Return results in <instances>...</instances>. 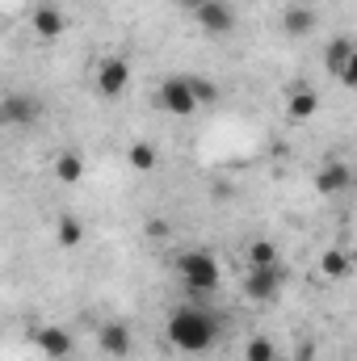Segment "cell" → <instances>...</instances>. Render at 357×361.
Returning <instances> with one entry per match:
<instances>
[{
	"instance_id": "cell-1",
	"label": "cell",
	"mask_w": 357,
	"mask_h": 361,
	"mask_svg": "<svg viewBox=\"0 0 357 361\" xmlns=\"http://www.w3.org/2000/svg\"><path fill=\"white\" fill-rule=\"evenodd\" d=\"M214 336H219V324L210 319V311H202V307H177L173 315H169V341H173V349L181 353H206L210 345H214Z\"/></svg>"
},
{
	"instance_id": "cell-2",
	"label": "cell",
	"mask_w": 357,
	"mask_h": 361,
	"mask_svg": "<svg viewBox=\"0 0 357 361\" xmlns=\"http://www.w3.org/2000/svg\"><path fill=\"white\" fill-rule=\"evenodd\" d=\"M177 273H181V281H185V290H193V294H214L219 281H223L219 261H214L210 252H202V248L181 252L177 257Z\"/></svg>"
},
{
	"instance_id": "cell-3",
	"label": "cell",
	"mask_w": 357,
	"mask_h": 361,
	"mask_svg": "<svg viewBox=\"0 0 357 361\" xmlns=\"http://www.w3.org/2000/svg\"><path fill=\"white\" fill-rule=\"evenodd\" d=\"M156 105H160L164 114H173V118H193V114L202 109L198 97H193V89H189V76H169V80H160Z\"/></svg>"
},
{
	"instance_id": "cell-4",
	"label": "cell",
	"mask_w": 357,
	"mask_h": 361,
	"mask_svg": "<svg viewBox=\"0 0 357 361\" xmlns=\"http://www.w3.org/2000/svg\"><path fill=\"white\" fill-rule=\"evenodd\" d=\"M92 80H97V92H101V97H122V92L131 89V63H126L122 55H105V59L97 63Z\"/></svg>"
},
{
	"instance_id": "cell-5",
	"label": "cell",
	"mask_w": 357,
	"mask_h": 361,
	"mask_svg": "<svg viewBox=\"0 0 357 361\" xmlns=\"http://www.w3.org/2000/svg\"><path fill=\"white\" fill-rule=\"evenodd\" d=\"M97 349H101L105 357H126V353L135 349L131 324H126V319H105V324L97 328Z\"/></svg>"
},
{
	"instance_id": "cell-6",
	"label": "cell",
	"mask_w": 357,
	"mask_h": 361,
	"mask_svg": "<svg viewBox=\"0 0 357 361\" xmlns=\"http://www.w3.org/2000/svg\"><path fill=\"white\" fill-rule=\"evenodd\" d=\"M38 114H42V105H38L30 92H8V97L0 101V122H4V126H34Z\"/></svg>"
},
{
	"instance_id": "cell-7",
	"label": "cell",
	"mask_w": 357,
	"mask_h": 361,
	"mask_svg": "<svg viewBox=\"0 0 357 361\" xmlns=\"http://www.w3.org/2000/svg\"><path fill=\"white\" fill-rule=\"evenodd\" d=\"M193 17L206 34H231L236 30V8L223 4V0H206L202 8H193Z\"/></svg>"
},
{
	"instance_id": "cell-8",
	"label": "cell",
	"mask_w": 357,
	"mask_h": 361,
	"mask_svg": "<svg viewBox=\"0 0 357 361\" xmlns=\"http://www.w3.org/2000/svg\"><path fill=\"white\" fill-rule=\"evenodd\" d=\"M277 290H282V269H277V265L248 269V277H244V294H248L253 302H269V298H277Z\"/></svg>"
},
{
	"instance_id": "cell-9",
	"label": "cell",
	"mask_w": 357,
	"mask_h": 361,
	"mask_svg": "<svg viewBox=\"0 0 357 361\" xmlns=\"http://www.w3.org/2000/svg\"><path fill=\"white\" fill-rule=\"evenodd\" d=\"M30 25H34V34H38L42 42H55V38L68 30V17H63L59 4H38V8L30 13Z\"/></svg>"
},
{
	"instance_id": "cell-10",
	"label": "cell",
	"mask_w": 357,
	"mask_h": 361,
	"mask_svg": "<svg viewBox=\"0 0 357 361\" xmlns=\"http://www.w3.org/2000/svg\"><path fill=\"white\" fill-rule=\"evenodd\" d=\"M353 59H357V42L349 34H337V38L324 47V68H328V76H341Z\"/></svg>"
},
{
	"instance_id": "cell-11",
	"label": "cell",
	"mask_w": 357,
	"mask_h": 361,
	"mask_svg": "<svg viewBox=\"0 0 357 361\" xmlns=\"http://www.w3.org/2000/svg\"><path fill=\"white\" fill-rule=\"evenodd\" d=\"M38 349L47 353V357H55V361H63V357H72V349H76V341H72V332L68 328H59V324H51V328H42L38 336Z\"/></svg>"
},
{
	"instance_id": "cell-12",
	"label": "cell",
	"mask_w": 357,
	"mask_h": 361,
	"mask_svg": "<svg viewBox=\"0 0 357 361\" xmlns=\"http://www.w3.org/2000/svg\"><path fill=\"white\" fill-rule=\"evenodd\" d=\"M51 173H55V180H59V185H80V180H85V173H89V164H85V156H80L76 147H68V152H59V156H55Z\"/></svg>"
},
{
	"instance_id": "cell-13",
	"label": "cell",
	"mask_w": 357,
	"mask_h": 361,
	"mask_svg": "<svg viewBox=\"0 0 357 361\" xmlns=\"http://www.w3.org/2000/svg\"><path fill=\"white\" fill-rule=\"evenodd\" d=\"M349 180H353V169H349V164H324V169L315 173V189H320L324 197H332V193H345Z\"/></svg>"
},
{
	"instance_id": "cell-14",
	"label": "cell",
	"mask_w": 357,
	"mask_h": 361,
	"mask_svg": "<svg viewBox=\"0 0 357 361\" xmlns=\"http://www.w3.org/2000/svg\"><path fill=\"white\" fill-rule=\"evenodd\" d=\"M286 114H290L294 122H311V118L320 114V92L315 89H294L286 97Z\"/></svg>"
},
{
	"instance_id": "cell-15",
	"label": "cell",
	"mask_w": 357,
	"mask_h": 361,
	"mask_svg": "<svg viewBox=\"0 0 357 361\" xmlns=\"http://www.w3.org/2000/svg\"><path fill=\"white\" fill-rule=\"evenodd\" d=\"M55 244L59 248H80L85 244V223L76 214H59L55 219Z\"/></svg>"
},
{
	"instance_id": "cell-16",
	"label": "cell",
	"mask_w": 357,
	"mask_h": 361,
	"mask_svg": "<svg viewBox=\"0 0 357 361\" xmlns=\"http://www.w3.org/2000/svg\"><path fill=\"white\" fill-rule=\"evenodd\" d=\"M282 30H286L290 38H307V34L315 30V13H311V8H303V4H294V8H286Z\"/></svg>"
},
{
	"instance_id": "cell-17",
	"label": "cell",
	"mask_w": 357,
	"mask_h": 361,
	"mask_svg": "<svg viewBox=\"0 0 357 361\" xmlns=\"http://www.w3.org/2000/svg\"><path fill=\"white\" fill-rule=\"evenodd\" d=\"M126 160H131L135 173H156V169H160V152H156V143H143V139L126 147Z\"/></svg>"
},
{
	"instance_id": "cell-18",
	"label": "cell",
	"mask_w": 357,
	"mask_h": 361,
	"mask_svg": "<svg viewBox=\"0 0 357 361\" xmlns=\"http://www.w3.org/2000/svg\"><path fill=\"white\" fill-rule=\"evenodd\" d=\"M265 265H277V244L273 240H253L248 244V269H265Z\"/></svg>"
},
{
	"instance_id": "cell-19",
	"label": "cell",
	"mask_w": 357,
	"mask_h": 361,
	"mask_svg": "<svg viewBox=\"0 0 357 361\" xmlns=\"http://www.w3.org/2000/svg\"><path fill=\"white\" fill-rule=\"evenodd\" d=\"M244 361H277L273 341H265V336H253V341H248V349H244Z\"/></svg>"
},
{
	"instance_id": "cell-20",
	"label": "cell",
	"mask_w": 357,
	"mask_h": 361,
	"mask_svg": "<svg viewBox=\"0 0 357 361\" xmlns=\"http://www.w3.org/2000/svg\"><path fill=\"white\" fill-rule=\"evenodd\" d=\"M349 273V257L341 248H328L324 252V277H345Z\"/></svg>"
},
{
	"instance_id": "cell-21",
	"label": "cell",
	"mask_w": 357,
	"mask_h": 361,
	"mask_svg": "<svg viewBox=\"0 0 357 361\" xmlns=\"http://www.w3.org/2000/svg\"><path fill=\"white\" fill-rule=\"evenodd\" d=\"M189 89L198 97V105H210V101H219V89L210 85V76H189Z\"/></svg>"
},
{
	"instance_id": "cell-22",
	"label": "cell",
	"mask_w": 357,
	"mask_h": 361,
	"mask_svg": "<svg viewBox=\"0 0 357 361\" xmlns=\"http://www.w3.org/2000/svg\"><path fill=\"white\" fill-rule=\"evenodd\" d=\"M337 80H341L345 89H353V85H357V59L349 63V68H345V72H341V76H337Z\"/></svg>"
},
{
	"instance_id": "cell-23",
	"label": "cell",
	"mask_w": 357,
	"mask_h": 361,
	"mask_svg": "<svg viewBox=\"0 0 357 361\" xmlns=\"http://www.w3.org/2000/svg\"><path fill=\"white\" fill-rule=\"evenodd\" d=\"M181 4H185V8H189V13H193V8H202V4H206V0H181Z\"/></svg>"
}]
</instances>
